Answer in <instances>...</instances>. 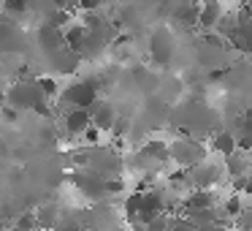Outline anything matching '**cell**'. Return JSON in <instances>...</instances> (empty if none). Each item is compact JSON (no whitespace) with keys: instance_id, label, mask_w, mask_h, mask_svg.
Returning a JSON list of instances; mask_svg holds the SVG:
<instances>
[{"instance_id":"14","label":"cell","mask_w":252,"mask_h":231,"mask_svg":"<svg viewBox=\"0 0 252 231\" xmlns=\"http://www.w3.org/2000/svg\"><path fill=\"white\" fill-rule=\"evenodd\" d=\"M6 8H8V11H25L28 6H25L22 0H11V3H6Z\"/></svg>"},{"instance_id":"19","label":"cell","mask_w":252,"mask_h":231,"mask_svg":"<svg viewBox=\"0 0 252 231\" xmlns=\"http://www.w3.org/2000/svg\"><path fill=\"white\" fill-rule=\"evenodd\" d=\"M0 231H3V229H0Z\"/></svg>"},{"instance_id":"8","label":"cell","mask_w":252,"mask_h":231,"mask_svg":"<svg viewBox=\"0 0 252 231\" xmlns=\"http://www.w3.org/2000/svg\"><path fill=\"white\" fill-rule=\"evenodd\" d=\"M35 226H38V215H33V212H25L17 218V231H33Z\"/></svg>"},{"instance_id":"16","label":"cell","mask_w":252,"mask_h":231,"mask_svg":"<svg viewBox=\"0 0 252 231\" xmlns=\"http://www.w3.org/2000/svg\"><path fill=\"white\" fill-rule=\"evenodd\" d=\"M106 188H109L111 193H120V191H122V182H120V180H114V182H109Z\"/></svg>"},{"instance_id":"11","label":"cell","mask_w":252,"mask_h":231,"mask_svg":"<svg viewBox=\"0 0 252 231\" xmlns=\"http://www.w3.org/2000/svg\"><path fill=\"white\" fill-rule=\"evenodd\" d=\"M127 131H130V120H127V117H117L111 133H114V136H125Z\"/></svg>"},{"instance_id":"9","label":"cell","mask_w":252,"mask_h":231,"mask_svg":"<svg viewBox=\"0 0 252 231\" xmlns=\"http://www.w3.org/2000/svg\"><path fill=\"white\" fill-rule=\"evenodd\" d=\"M38 93L44 95V98H55V95H57V82L52 77L38 79Z\"/></svg>"},{"instance_id":"7","label":"cell","mask_w":252,"mask_h":231,"mask_svg":"<svg viewBox=\"0 0 252 231\" xmlns=\"http://www.w3.org/2000/svg\"><path fill=\"white\" fill-rule=\"evenodd\" d=\"M68 19H71V11H68V8H57V11H52V14H49V19H46V25L57 30V28H63V25H65Z\"/></svg>"},{"instance_id":"15","label":"cell","mask_w":252,"mask_h":231,"mask_svg":"<svg viewBox=\"0 0 252 231\" xmlns=\"http://www.w3.org/2000/svg\"><path fill=\"white\" fill-rule=\"evenodd\" d=\"M87 160H90L87 153H76V155H73V163H76V166H84Z\"/></svg>"},{"instance_id":"3","label":"cell","mask_w":252,"mask_h":231,"mask_svg":"<svg viewBox=\"0 0 252 231\" xmlns=\"http://www.w3.org/2000/svg\"><path fill=\"white\" fill-rule=\"evenodd\" d=\"M222 19V8L217 6V3H209V6H201V19L198 22L206 28V33H209V28H214V25Z\"/></svg>"},{"instance_id":"18","label":"cell","mask_w":252,"mask_h":231,"mask_svg":"<svg viewBox=\"0 0 252 231\" xmlns=\"http://www.w3.org/2000/svg\"><path fill=\"white\" fill-rule=\"evenodd\" d=\"M0 155H6V144L0 142Z\"/></svg>"},{"instance_id":"12","label":"cell","mask_w":252,"mask_h":231,"mask_svg":"<svg viewBox=\"0 0 252 231\" xmlns=\"http://www.w3.org/2000/svg\"><path fill=\"white\" fill-rule=\"evenodd\" d=\"M82 136H84V139H87V142H90V144H95V142H98V139H100V128H95V125H90V128H87V131H84V133H82Z\"/></svg>"},{"instance_id":"5","label":"cell","mask_w":252,"mask_h":231,"mask_svg":"<svg viewBox=\"0 0 252 231\" xmlns=\"http://www.w3.org/2000/svg\"><path fill=\"white\" fill-rule=\"evenodd\" d=\"M141 155H147V158H155V160H165L168 158V147H165L163 142H147L141 150Z\"/></svg>"},{"instance_id":"13","label":"cell","mask_w":252,"mask_h":231,"mask_svg":"<svg viewBox=\"0 0 252 231\" xmlns=\"http://www.w3.org/2000/svg\"><path fill=\"white\" fill-rule=\"evenodd\" d=\"M203 41H206L209 46H222V38H220L217 33H206V36H203Z\"/></svg>"},{"instance_id":"6","label":"cell","mask_w":252,"mask_h":231,"mask_svg":"<svg viewBox=\"0 0 252 231\" xmlns=\"http://www.w3.org/2000/svg\"><path fill=\"white\" fill-rule=\"evenodd\" d=\"M125 209H127L130 218H141V212H144V193H133V196L127 198Z\"/></svg>"},{"instance_id":"1","label":"cell","mask_w":252,"mask_h":231,"mask_svg":"<svg viewBox=\"0 0 252 231\" xmlns=\"http://www.w3.org/2000/svg\"><path fill=\"white\" fill-rule=\"evenodd\" d=\"M90 125H93V112H90V109H71V112H68L65 128L71 133H79V136H82Z\"/></svg>"},{"instance_id":"4","label":"cell","mask_w":252,"mask_h":231,"mask_svg":"<svg viewBox=\"0 0 252 231\" xmlns=\"http://www.w3.org/2000/svg\"><path fill=\"white\" fill-rule=\"evenodd\" d=\"M233 150H236V139L230 136V131H222V133H217V136H214V153L230 158V155H233Z\"/></svg>"},{"instance_id":"2","label":"cell","mask_w":252,"mask_h":231,"mask_svg":"<svg viewBox=\"0 0 252 231\" xmlns=\"http://www.w3.org/2000/svg\"><path fill=\"white\" fill-rule=\"evenodd\" d=\"M214 204V193L212 191H195L185 198V207L187 212H203V209H212Z\"/></svg>"},{"instance_id":"10","label":"cell","mask_w":252,"mask_h":231,"mask_svg":"<svg viewBox=\"0 0 252 231\" xmlns=\"http://www.w3.org/2000/svg\"><path fill=\"white\" fill-rule=\"evenodd\" d=\"M225 212H228L230 218H239V215H241V198L239 196H230L228 201H225Z\"/></svg>"},{"instance_id":"17","label":"cell","mask_w":252,"mask_h":231,"mask_svg":"<svg viewBox=\"0 0 252 231\" xmlns=\"http://www.w3.org/2000/svg\"><path fill=\"white\" fill-rule=\"evenodd\" d=\"M3 120L14 122V120H17V112H11V109H3Z\"/></svg>"}]
</instances>
